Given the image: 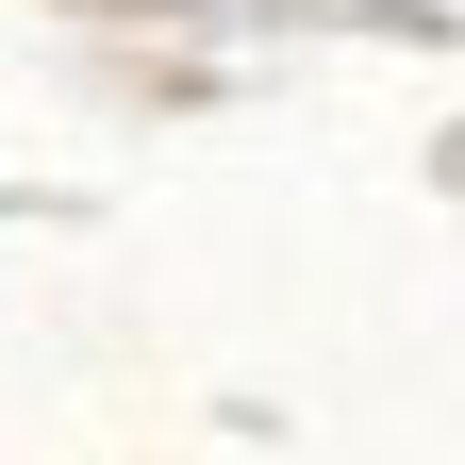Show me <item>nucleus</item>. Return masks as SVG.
<instances>
[]
</instances>
